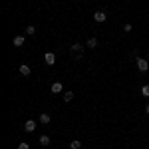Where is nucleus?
I'll return each instance as SVG.
<instances>
[{"mask_svg":"<svg viewBox=\"0 0 149 149\" xmlns=\"http://www.w3.org/2000/svg\"><path fill=\"white\" fill-rule=\"evenodd\" d=\"M36 125H38L36 121H32V119H28V121L24 123V131H28V133H32V131L36 129Z\"/></svg>","mask_w":149,"mask_h":149,"instance_id":"423d86ee","label":"nucleus"},{"mask_svg":"<svg viewBox=\"0 0 149 149\" xmlns=\"http://www.w3.org/2000/svg\"><path fill=\"white\" fill-rule=\"evenodd\" d=\"M34 32H36V28H34V26H28V28L24 30V34H26V36H32Z\"/></svg>","mask_w":149,"mask_h":149,"instance_id":"2eb2a0df","label":"nucleus"},{"mask_svg":"<svg viewBox=\"0 0 149 149\" xmlns=\"http://www.w3.org/2000/svg\"><path fill=\"white\" fill-rule=\"evenodd\" d=\"M62 90H64V88H62V84H60V81H54V84H52V88H50V92H52V93H60Z\"/></svg>","mask_w":149,"mask_h":149,"instance_id":"6e6552de","label":"nucleus"},{"mask_svg":"<svg viewBox=\"0 0 149 149\" xmlns=\"http://www.w3.org/2000/svg\"><path fill=\"white\" fill-rule=\"evenodd\" d=\"M147 60H149V54H147Z\"/></svg>","mask_w":149,"mask_h":149,"instance_id":"6ab92c4d","label":"nucleus"},{"mask_svg":"<svg viewBox=\"0 0 149 149\" xmlns=\"http://www.w3.org/2000/svg\"><path fill=\"white\" fill-rule=\"evenodd\" d=\"M86 46H88V48H92V50H93V48L97 46V40H95L93 36H92V38H88V42H86Z\"/></svg>","mask_w":149,"mask_h":149,"instance_id":"9b49d317","label":"nucleus"},{"mask_svg":"<svg viewBox=\"0 0 149 149\" xmlns=\"http://www.w3.org/2000/svg\"><path fill=\"white\" fill-rule=\"evenodd\" d=\"M44 62H46L48 66H54V64H56V56H54L52 52H46V54H44Z\"/></svg>","mask_w":149,"mask_h":149,"instance_id":"20e7f679","label":"nucleus"},{"mask_svg":"<svg viewBox=\"0 0 149 149\" xmlns=\"http://www.w3.org/2000/svg\"><path fill=\"white\" fill-rule=\"evenodd\" d=\"M50 121H52V117H50L48 113H42V115H40V123H44V125H46V123H50Z\"/></svg>","mask_w":149,"mask_h":149,"instance_id":"f8f14e48","label":"nucleus"},{"mask_svg":"<svg viewBox=\"0 0 149 149\" xmlns=\"http://www.w3.org/2000/svg\"><path fill=\"white\" fill-rule=\"evenodd\" d=\"M70 149H81V141L80 139H72L70 141Z\"/></svg>","mask_w":149,"mask_h":149,"instance_id":"1a4fd4ad","label":"nucleus"},{"mask_svg":"<svg viewBox=\"0 0 149 149\" xmlns=\"http://www.w3.org/2000/svg\"><path fill=\"white\" fill-rule=\"evenodd\" d=\"M131 30H133L131 24H123V32H131Z\"/></svg>","mask_w":149,"mask_h":149,"instance_id":"f3484780","label":"nucleus"},{"mask_svg":"<svg viewBox=\"0 0 149 149\" xmlns=\"http://www.w3.org/2000/svg\"><path fill=\"white\" fill-rule=\"evenodd\" d=\"M18 149H30V143H26V141H22V143L18 145Z\"/></svg>","mask_w":149,"mask_h":149,"instance_id":"dca6fc26","label":"nucleus"},{"mask_svg":"<svg viewBox=\"0 0 149 149\" xmlns=\"http://www.w3.org/2000/svg\"><path fill=\"white\" fill-rule=\"evenodd\" d=\"M74 100V92H66L64 93V102H72Z\"/></svg>","mask_w":149,"mask_h":149,"instance_id":"4468645a","label":"nucleus"},{"mask_svg":"<svg viewBox=\"0 0 149 149\" xmlns=\"http://www.w3.org/2000/svg\"><path fill=\"white\" fill-rule=\"evenodd\" d=\"M145 111H147V113H149V103H147V105H145Z\"/></svg>","mask_w":149,"mask_h":149,"instance_id":"a211bd4d","label":"nucleus"},{"mask_svg":"<svg viewBox=\"0 0 149 149\" xmlns=\"http://www.w3.org/2000/svg\"><path fill=\"white\" fill-rule=\"evenodd\" d=\"M20 74H22V76H30V74H32V70H30V66H26V64H22V66H20Z\"/></svg>","mask_w":149,"mask_h":149,"instance_id":"9d476101","label":"nucleus"},{"mask_svg":"<svg viewBox=\"0 0 149 149\" xmlns=\"http://www.w3.org/2000/svg\"><path fill=\"white\" fill-rule=\"evenodd\" d=\"M135 64H137L139 72H147V70H149V62H147V60H143V58H137Z\"/></svg>","mask_w":149,"mask_h":149,"instance_id":"f03ea898","label":"nucleus"},{"mask_svg":"<svg viewBox=\"0 0 149 149\" xmlns=\"http://www.w3.org/2000/svg\"><path fill=\"white\" fill-rule=\"evenodd\" d=\"M24 42H26V36H16V38L12 40V46L20 48V46H24Z\"/></svg>","mask_w":149,"mask_h":149,"instance_id":"39448f33","label":"nucleus"},{"mask_svg":"<svg viewBox=\"0 0 149 149\" xmlns=\"http://www.w3.org/2000/svg\"><path fill=\"white\" fill-rule=\"evenodd\" d=\"M93 20H95V22H105V20H107V12H103V10H97V12H93Z\"/></svg>","mask_w":149,"mask_h":149,"instance_id":"7ed1b4c3","label":"nucleus"},{"mask_svg":"<svg viewBox=\"0 0 149 149\" xmlns=\"http://www.w3.org/2000/svg\"><path fill=\"white\" fill-rule=\"evenodd\" d=\"M141 95H143V97H149V84L141 86Z\"/></svg>","mask_w":149,"mask_h":149,"instance_id":"ddd939ff","label":"nucleus"},{"mask_svg":"<svg viewBox=\"0 0 149 149\" xmlns=\"http://www.w3.org/2000/svg\"><path fill=\"white\" fill-rule=\"evenodd\" d=\"M50 141H52V139L48 137V135H40V137H38V143H40L42 147H48V145H50Z\"/></svg>","mask_w":149,"mask_h":149,"instance_id":"0eeeda50","label":"nucleus"},{"mask_svg":"<svg viewBox=\"0 0 149 149\" xmlns=\"http://www.w3.org/2000/svg\"><path fill=\"white\" fill-rule=\"evenodd\" d=\"M70 52H72V56H76V60H81V56H84V48H81V44H72Z\"/></svg>","mask_w":149,"mask_h":149,"instance_id":"f257e3e1","label":"nucleus"}]
</instances>
